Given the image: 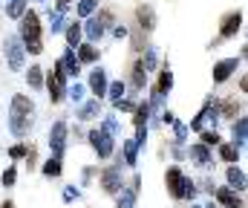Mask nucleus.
<instances>
[{
  "instance_id": "f257e3e1",
  "label": "nucleus",
  "mask_w": 248,
  "mask_h": 208,
  "mask_svg": "<svg viewBox=\"0 0 248 208\" xmlns=\"http://www.w3.org/2000/svg\"><path fill=\"white\" fill-rule=\"evenodd\" d=\"M41 32H44V26H41V17H38V12H23L20 15V41H23V49L26 52H32V55H41L44 52V38H41Z\"/></svg>"
},
{
  "instance_id": "f03ea898",
  "label": "nucleus",
  "mask_w": 248,
  "mask_h": 208,
  "mask_svg": "<svg viewBox=\"0 0 248 208\" xmlns=\"http://www.w3.org/2000/svg\"><path fill=\"white\" fill-rule=\"evenodd\" d=\"M165 188H168V194L173 197V200H179V203H187V200H196V182L185 176V171L179 168V165H170L168 171H165Z\"/></svg>"
},
{
  "instance_id": "7ed1b4c3",
  "label": "nucleus",
  "mask_w": 248,
  "mask_h": 208,
  "mask_svg": "<svg viewBox=\"0 0 248 208\" xmlns=\"http://www.w3.org/2000/svg\"><path fill=\"white\" fill-rule=\"evenodd\" d=\"M87 139H90V147L95 150V156H98V159H110V156L116 153V136H113V133H107L101 125H98V128H93V130L87 133Z\"/></svg>"
},
{
  "instance_id": "20e7f679",
  "label": "nucleus",
  "mask_w": 248,
  "mask_h": 208,
  "mask_svg": "<svg viewBox=\"0 0 248 208\" xmlns=\"http://www.w3.org/2000/svg\"><path fill=\"white\" fill-rule=\"evenodd\" d=\"M46 87H49V101L58 104L66 98V72H63L61 58L55 61V67L49 69V78H46Z\"/></svg>"
},
{
  "instance_id": "39448f33",
  "label": "nucleus",
  "mask_w": 248,
  "mask_h": 208,
  "mask_svg": "<svg viewBox=\"0 0 248 208\" xmlns=\"http://www.w3.org/2000/svg\"><path fill=\"white\" fill-rule=\"evenodd\" d=\"M110 20H113V12L110 9H104L101 15H90V20H87V26H81L84 29V35H87V41L90 44H95V41H101L104 38V32H107V26H110Z\"/></svg>"
},
{
  "instance_id": "423d86ee",
  "label": "nucleus",
  "mask_w": 248,
  "mask_h": 208,
  "mask_svg": "<svg viewBox=\"0 0 248 208\" xmlns=\"http://www.w3.org/2000/svg\"><path fill=\"white\" fill-rule=\"evenodd\" d=\"M122 185H124L122 162H116V165H110V168L101 171V191H104L107 197H116V194L122 191Z\"/></svg>"
},
{
  "instance_id": "0eeeda50",
  "label": "nucleus",
  "mask_w": 248,
  "mask_h": 208,
  "mask_svg": "<svg viewBox=\"0 0 248 208\" xmlns=\"http://www.w3.org/2000/svg\"><path fill=\"white\" fill-rule=\"evenodd\" d=\"M139 191H141V176L136 174L130 182H124L122 191L116 194V208H136V203H139Z\"/></svg>"
},
{
  "instance_id": "6e6552de",
  "label": "nucleus",
  "mask_w": 248,
  "mask_h": 208,
  "mask_svg": "<svg viewBox=\"0 0 248 208\" xmlns=\"http://www.w3.org/2000/svg\"><path fill=\"white\" fill-rule=\"evenodd\" d=\"M6 61L12 69H23V61H26V49H23V41L17 35H9L6 38Z\"/></svg>"
},
{
  "instance_id": "1a4fd4ad",
  "label": "nucleus",
  "mask_w": 248,
  "mask_h": 208,
  "mask_svg": "<svg viewBox=\"0 0 248 208\" xmlns=\"http://www.w3.org/2000/svg\"><path fill=\"white\" fill-rule=\"evenodd\" d=\"M187 159H190L196 168H202V171H211V168H214V150H211L208 144H202V142H196V144L187 147Z\"/></svg>"
},
{
  "instance_id": "9d476101",
  "label": "nucleus",
  "mask_w": 248,
  "mask_h": 208,
  "mask_svg": "<svg viewBox=\"0 0 248 208\" xmlns=\"http://www.w3.org/2000/svg\"><path fill=\"white\" fill-rule=\"evenodd\" d=\"M66 139H69V125L66 122H55L49 128V150H52V156H63Z\"/></svg>"
},
{
  "instance_id": "9b49d317",
  "label": "nucleus",
  "mask_w": 248,
  "mask_h": 208,
  "mask_svg": "<svg viewBox=\"0 0 248 208\" xmlns=\"http://www.w3.org/2000/svg\"><path fill=\"white\" fill-rule=\"evenodd\" d=\"M237 69H240V58H222V61H217L214 64V72H211L214 75V84H225Z\"/></svg>"
},
{
  "instance_id": "f8f14e48",
  "label": "nucleus",
  "mask_w": 248,
  "mask_h": 208,
  "mask_svg": "<svg viewBox=\"0 0 248 208\" xmlns=\"http://www.w3.org/2000/svg\"><path fill=\"white\" fill-rule=\"evenodd\" d=\"M240 29H243V12H228V15L222 17V26H219V41L234 38Z\"/></svg>"
},
{
  "instance_id": "ddd939ff",
  "label": "nucleus",
  "mask_w": 248,
  "mask_h": 208,
  "mask_svg": "<svg viewBox=\"0 0 248 208\" xmlns=\"http://www.w3.org/2000/svg\"><path fill=\"white\" fill-rule=\"evenodd\" d=\"M9 130H12L17 139H23L29 130H32V116L17 113V110H9Z\"/></svg>"
},
{
  "instance_id": "4468645a",
  "label": "nucleus",
  "mask_w": 248,
  "mask_h": 208,
  "mask_svg": "<svg viewBox=\"0 0 248 208\" xmlns=\"http://www.w3.org/2000/svg\"><path fill=\"white\" fill-rule=\"evenodd\" d=\"M214 197H217V203L222 208H246V203H243V197L234 191V188H214Z\"/></svg>"
},
{
  "instance_id": "2eb2a0df",
  "label": "nucleus",
  "mask_w": 248,
  "mask_h": 208,
  "mask_svg": "<svg viewBox=\"0 0 248 208\" xmlns=\"http://www.w3.org/2000/svg\"><path fill=\"white\" fill-rule=\"evenodd\" d=\"M225 179H228V188H234L237 194H243V191H246V182H248V179H246V171H243V168H237L234 162L228 165Z\"/></svg>"
},
{
  "instance_id": "dca6fc26",
  "label": "nucleus",
  "mask_w": 248,
  "mask_h": 208,
  "mask_svg": "<svg viewBox=\"0 0 248 208\" xmlns=\"http://www.w3.org/2000/svg\"><path fill=\"white\" fill-rule=\"evenodd\" d=\"M107 72L104 69H93V75H90V93H93V98H104V93H107Z\"/></svg>"
},
{
  "instance_id": "f3484780",
  "label": "nucleus",
  "mask_w": 248,
  "mask_h": 208,
  "mask_svg": "<svg viewBox=\"0 0 248 208\" xmlns=\"http://www.w3.org/2000/svg\"><path fill=\"white\" fill-rule=\"evenodd\" d=\"M98 116H101V98L84 101V104L78 107V119H81V122H93V119H98Z\"/></svg>"
},
{
  "instance_id": "a211bd4d",
  "label": "nucleus",
  "mask_w": 248,
  "mask_h": 208,
  "mask_svg": "<svg viewBox=\"0 0 248 208\" xmlns=\"http://www.w3.org/2000/svg\"><path fill=\"white\" fill-rule=\"evenodd\" d=\"M246 133H248V119L246 116H237L234 119V125H231V139H234V144L243 150V144H246Z\"/></svg>"
},
{
  "instance_id": "6ab92c4d",
  "label": "nucleus",
  "mask_w": 248,
  "mask_h": 208,
  "mask_svg": "<svg viewBox=\"0 0 248 208\" xmlns=\"http://www.w3.org/2000/svg\"><path fill=\"white\" fill-rule=\"evenodd\" d=\"M75 58L81 61V64H95L98 61V49H95V44H78L75 47Z\"/></svg>"
},
{
  "instance_id": "aec40b11",
  "label": "nucleus",
  "mask_w": 248,
  "mask_h": 208,
  "mask_svg": "<svg viewBox=\"0 0 248 208\" xmlns=\"http://www.w3.org/2000/svg\"><path fill=\"white\" fill-rule=\"evenodd\" d=\"M136 17H139V29L153 32V26H156V15H153L150 6H139V9H136Z\"/></svg>"
},
{
  "instance_id": "412c9836",
  "label": "nucleus",
  "mask_w": 248,
  "mask_h": 208,
  "mask_svg": "<svg viewBox=\"0 0 248 208\" xmlns=\"http://www.w3.org/2000/svg\"><path fill=\"white\" fill-rule=\"evenodd\" d=\"M12 110L26 113V116H35V101H32L29 96H23V93H15V96H12Z\"/></svg>"
},
{
  "instance_id": "4be33fe9",
  "label": "nucleus",
  "mask_w": 248,
  "mask_h": 208,
  "mask_svg": "<svg viewBox=\"0 0 248 208\" xmlns=\"http://www.w3.org/2000/svg\"><path fill=\"white\" fill-rule=\"evenodd\" d=\"M217 110H219V119H237V116H243V101L228 98V101H222Z\"/></svg>"
},
{
  "instance_id": "5701e85b",
  "label": "nucleus",
  "mask_w": 248,
  "mask_h": 208,
  "mask_svg": "<svg viewBox=\"0 0 248 208\" xmlns=\"http://www.w3.org/2000/svg\"><path fill=\"white\" fill-rule=\"evenodd\" d=\"M122 153H124V165L127 168H136L139 165V144L133 139H124L122 142Z\"/></svg>"
},
{
  "instance_id": "b1692460",
  "label": "nucleus",
  "mask_w": 248,
  "mask_h": 208,
  "mask_svg": "<svg viewBox=\"0 0 248 208\" xmlns=\"http://www.w3.org/2000/svg\"><path fill=\"white\" fill-rule=\"evenodd\" d=\"M61 64H63V72H66V78H75V75L81 72V61L75 58V49H66V52H63Z\"/></svg>"
},
{
  "instance_id": "393cba45",
  "label": "nucleus",
  "mask_w": 248,
  "mask_h": 208,
  "mask_svg": "<svg viewBox=\"0 0 248 208\" xmlns=\"http://www.w3.org/2000/svg\"><path fill=\"white\" fill-rule=\"evenodd\" d=\"M63 165H61V156H49L44 165H41V174L46 176V179H55V176H61Z\"/></svg>"
},
{
  "instance_id": "a878e982",
  "label": "nucleus",
  "mask_w": 248,
  "mask_h": 208,
  "mask_svg": "<svg viewBox=\"0 0 248 208\" xmlns=\"http://www.w3.org/2000/svg\"><path fill=\"white\" fill-rule=\"evenodd\" d=\"M170 87H173V72H170V67H162L159 69V81H156V93H162V96H168L170 93Z\"/></svg>"
},
{
  "instance_id": "bb28decb",
  "label": "nucleus",
  "mask_w": 248,
  "mask_h": 208,
  "mask_svg": "<svg viewBox=\"0 0 248 208\" xmlns=\"http://www.w3.org/2000/svg\"><path fill=\"white\" fill-rule=\"evenodd\" d=\"M130 84H133V90H144V84H147V69L141 67V61H136L133 69H130Z\"/></svg>"
},
{
  "instance_id": "cd10ccee",
  "label": "nucleus",
  "mask_w": 248,
  "mask_h": 208,
  "mask_svg": "<svg viewBox=\"0 0 248 208\" xmlns=\"http://www.w3.org/2000/svg\"><path fill=\"white\" fill-rule=\"evenodd\" d=\"M217 147H219V159L222 162H237L240 159V147L234 142H219Z\"/></svg>"
},
{
  "instance_id": "c85d7f7f",
  "label": "nucleus",
  "mask_w": 248,
  "mask_h": 208,
  "mask_svg": "<svg viewBox=\"0 0 248 208\" xmlns=\"http://www.w3.org/2000/svg\"><path fill=\"white\" fill-rule=\"evenodd\" d=\"M150 110H153V107H150L147 101H139V104H136V110H133V125H136V128L147 125V119H150Z\"/></svg>"
},
{
  "instance_id": "c756f323",
  "label": "nucleus",
  "mask_w": 248,
  "mask_h": 208,
  "mask_svg": "<svg viewBox=\"0 0 248 208\" xmlns=\"http://www.w3.org/2000/svg\"><path fill=\"white\" fill-rule=\"evenodd\" d=\"M26 81H29V87L32 90H44V67H29V72H26Z\"/></svg>"
},
{
  "instance_id": "7c9ffc66",
  "label": "nucleus",
  "mask_w": 248,
  "mask_h": 208,
  "mask_svg": "<svg viewBox=\"0 0 248 208\" xmlns=\"http://www.w3.org/2000/svg\"><path fill=\"white\" fill-rule=\"evenodd\" d=\"M81 38H84L81 23H69V26H66V44H69V49H75V47L81 44Z\"/></svg>"
},
{
  "instance_id": "2f4dec72",
  "label": "nucleus",
  "mask_w": 248,
  "mask_h": 208,
  "mask_svg": "<svg viewBox=\"0 0 248 208\" xmlns=\"http://www.w3.org/2000/svg\"><path fill=\"white\" fill-rule=\"evenodd\" d=\"M26 3H29V0H6V15H9L12 20H20V15L26 12Z\"/></svg>"
},
{
  "instance_id": "473e14b6",
  "label": "nucleus",
  "mask_w": 248,
  "mask_h": 208,
  "mask_svg": "<svg viewBox=\"0 0 248 208\" xmlns=\"http://www.w3.org/2000/svg\"><path fill=\"white\" fill-rule=\"evenodd\" d=\"M95 9H98V0H78V6H75L78 17H90Z\"/></svg>"
},
{
  "instance_id": "72a5a7b5",
  "label": "nucleus",
  "mask_w": 248,
  "mask_h": 208,
  "mask_svg": "<svg viewBox=\"0 0 248 208\" xmlns=\"http://www.w3.org/2000/svg\"><path fill=\"white\" fill-rule=\"evenodd\" d=\"M101 128H104L107 133H113V136H122V122H119L116 116H104V122H101Z\"/></svg>"
},
{
  "instance_id": "f704fd0d",
  "label": "nucleus",
  "mask_w": 248,
  "mask_h": 208,
  "mask_svg": "<svg viewBox=\"0 0 248 208\" xmlns=\"http://www.w3.org/2000/svg\"><path fill=\"white\" fill-rule=\"evenodd\" d=\"M15 182H17V168L9 165V168L3 171V176H0V185H3V188H15Z\"/></svg>"
},
{
  "instance_id": "c9c22d12",
  "label": "nucleus",
  "mask_w": 248,
  "mask_h": 208,
  "mask_svg": "<svg viewBox=\"0 0 248 208\" xmlns=\"http://www.w3.org/2000/svg\"><path fill=\"white\" fill-rule=\"evenodd\" d=\"M199 142L208 144V147H217V144L222 142V136H219L217 130H199Z\"/></svg>"
},
{
  "instance_id": "e433bc0d",
  "label": "nucleus",
  "mask_w": 248,
  "mask_h": 208,
  "mask_svg": "<svg viewBox=\"0 0 248 208\" xmlns=\"http://www.w3.org/2000/svg\"><path fill=\"white\" fill-rule=\"evenodd\" d=\"M124 90H127L124 81H113V84H107V93H104V96H110V101H116V98L124 96Z\"/></svg>"
},
{
  "instance_id": "4c0bfd02",
  "label": "nucleus",
  "mask_w": 248,
  "mask_h": 208,
  "mask_svg": "<svg viewBox=\"0 0 248 208\" xmlns=\"http://www.w3.org/2000/svg\"><path fill=\"white\" fill-rule=\"evenodd\" d=\"M113 104H116V110H119V113H133L139 101H136V98H124V96H122V98H116Z\"/></svg>"
},
{
  "instance_id": "58836bf2",
  "label": "nucleus",
  "mask_w": 248,
  "mask_h": 208,
  "mask_svg": "<svg viewBox=\"0 0 248 208\" xmlns=\"http://www.w3.org/2000/svg\"><path fill=\"white\" fill-rule=\"evenodd\" d=\"M141 67L147 69V72H150V69H156V49H153V47H144V58H141Z\"/></svg>"
},
{
  "instance_id": "ea45409f",
  "label": "nucleus",
  "mask_w": 248,
  "mask_h": 208,
  "mask_svg": "<svg viewBox=\"0 0 248 208\" xmlns=\"http://www.w3.org/2000/svg\"><path fill=\"white\" fill-rule=\"evenodd\" d=\"M49 29H52V35H58L63 29V12H49Z\"/></svg>"
},
{
  "instance_id": "a19ab883",
  "label": "nucleus",
  "mask_w": 248,
  "mask_h": 208,
  "mask_svg": "<svg viewBox=\"0 0 248 208\" xmlns=\"http://www.w3.org/2000/svg\"><path fill=\"white\" fill-rule=\"evenodd\" d=\"M84 93H87V87H81V84H72V87H66V96L72 98V101H84Z\"/></svg>"
},
{
  "instance_id": "79ce46f5",
  "label": "nucleus",
  "mask_w": 248,
  "mask_h": 208,
  "mask_svg": "<svg viewBox=\"0 0 248 208\" xmlns=\"http://www.w3.org/2000/svg\"><path fill=\"white\" fill-rule=\"evenodd\" d=\"M26 150H29V147H26L23 142H17V144H12V147H9V159H15V162H17V159H23V156H26Z\"/></svg>"
},
{
  "instance_id": "37998d69",
  "label": "nucleus",
  "mask_w": 248,
  "mask_h": 208,
  "mask_svg": "<svg viewBox=\"0 0 248 208\" xmlns=\"http://www.w3.org/2000/svg\"><path fill=\"white\" fill-rule=\"evenodd\" d=\"M173 133H176V139H173V142H179V144H182V142H185V136H187V125L176 119V122H173Z\"/></svg>"
},
{
  "instance_id": "c03bdc74",
  "label": "nucleus",
  "mask_w": 248,
  "mask_h": 208,
  "mask_svg": "<svg viewBox=\"0 0 248 208\" xmlns=\"http://www.w3.org/2000/svg\"><path fill=\"white\" fill-rule=\"evenodd\" d=\"M136 144H139V150L147 144V125H141V128H136V139H133Z\"/></svg>"
},
{
  "instance_id": "a18cd8bd",
  "label": "nucleus",
  "mask_w": 248,
  "mask_h": 208,
  "mask_svg": "<svg viewBox=\"0 0 248 208\" xmlns=\"http://www.w3.org/2000/svg\"><path fill=\"white\" fill-rule=\"evenodd\" d=\"M23 159H26V168H29V171H35V165H38V150H35V147H29Z\"/></svg>"
},
{
  "instance_id": "49530a36",
  "label": "nucleus",
  "mask_w": 248,
  "mask_h": 208,
  "mask_svg": "<svg viewBox=\"0 0 248 208\" xmlns=\"http://www.w3.org/2000/svg\"><path fill=\"white\" fill-rule=\"evenodd\" d=\"M81 197V191L75 188V185H66V191H63V203H72V200H78Z\"/></svg>"
},
{
  "instance_id": "de8ad7c7",
  "label": "nucleus",
  "mask_w": 248,
  "mask_h": 208,
  "mask_svg": "<svg viewBox=\"0 0 248 208\" xmlns=\"http://www.w3.org/2000/svg\"><path fill=\"white\" fill-rule=\"evenodd\" d=\"M93 176H95V168L90 165V168H84V176H81V182H84V185H90V179H93Z\"/></svg>"
},
{
  "instance_id": "09e8293b",
  "label": "nucleus",
  "mask_w": 248,
  "mask_h": 208,
  "mask_svg": "<svg viewBox=\"0 0 248 208\" xmlns=\"http://www.w3.org/2000/svg\"><path fill=\"white\" fill-rule=\"evenodd\" d=\"M113 35H116L119 41H124V38H127V26H124V23H119V26L113 29Z\"/></svg>"
},
{
  "instance_id": "8fccbe9b",
  "label": "nucleus",
  "mask_w": 248,
  "mask_h": 208,
  "mask_svg": "<svg viewBox=\"0 0 248 208\" xmlns=\"http://www.w3.org/2000/svg\"><path fill=\"white\" fill-rule=\"evenodd\" d=\"M162 119H165V125H173V122H176V113H170V110H165V113H162Z\"/></svg>"
},
{
  "instance_id": "3c124183",
  "label": "nucleus",
  "mask_w": 248,
  "mask_h": 208,
  "mask_svg": "<svg viewBox=\"0 0 248 208\" xmlns=\"http://www.w3.org/2000/svg\"><path fill=\"white\" fill-rule=\"evenodd\" d=\"M202 188H205L208 194H214V188H217V185H214V179H205V182H202Z\"/></svg>"
}]
</instances>
